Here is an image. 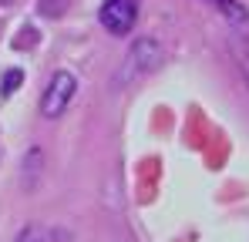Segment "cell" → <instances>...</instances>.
Returning <instances> with one entry per match:
<instances>
[{"label": "cell", "instance_id": "obj_1", "mask_svg": "<svg viewBox=\"0 0 249 242\" xmlns=\"http://www.w3.org/2000/svg\"><path fill=\"white\" fill-rule=\"evenodd\" d=\"M162 64H165V47H162V40L138 37L128 47L122 68H118V84H124V87H128V84H138V81H145L148 74H155Z\"/></svg>", "mask_w": 249, "mask_h": 242}, {"label": "cell", "instance_id": "obj_2", "mask_svg": "<svg viewBox=\"0 0 249 242\" xmlns=\"http://www.w3.org/2000/svg\"><path fill=\"white\" fill-rule=\"evenodd\" d=\"M74 94H78V78L71 71H57L41 94V115L44 118H61L68 111V104L74 101Z\"/></svg>", "mask_w": 249, "mask_h": 242}, {"label": "cell", "instance_id": "obj_4", "mask_svg": "<svg viewBox=\"0 0 249 242\" xmlns=\"http://www.w3.org/2000/svg\"><path fill=\"white\" fill-rule=\"evenodd\" d=\"M206 3L222 14V20H226L232 31H239L243 37H249V10L239 3V0H206Z\"/></svg>", "mask_w": 249, "mask_h": 242}, {"label": "cell", "instance_id": "obj_3", "mask_svg": "<svg viewBox=\"0 0 249 242\" xmlns=\"http://www.w3.org/2000/svg\"><path fill=\"white\" fill-rule=\"evenodd\" d=\"M98 20H101V27L108 34L122 37V34H128L135 27V20H138V0H105Z\"/></svg>", "mask_w": 249, "mask_h": 242}, {"label": "cell", "instance_id": "obj_5", "mask_svg": "<svg viewBox=\"0 0 249 242\" xmlns=\"http://www.w3.org/2000/svg\"><path fill=\"white\" fill-rule=\"evenodd\" d=\"M14 242H47V232L37 229V225H24L20 232H17V239Z\"/></svg>", "mask_w": 249, "mask_h": 242}, {"label": "cell", "instance_id": "obj_6", "mask_svg": "<svg viewBox=\"0 0 249 242\" xmlns=\"http://www.w3.org/2000/svg\"><path fill=\"white\" fill-rule=\"evenodd\" d=\"M20 81H24V74H20V71H10V74L3 78V94L17 91V87H20Z\"/></svg>", "mask_w": 249, "mask_h": 242}]
</instances>
